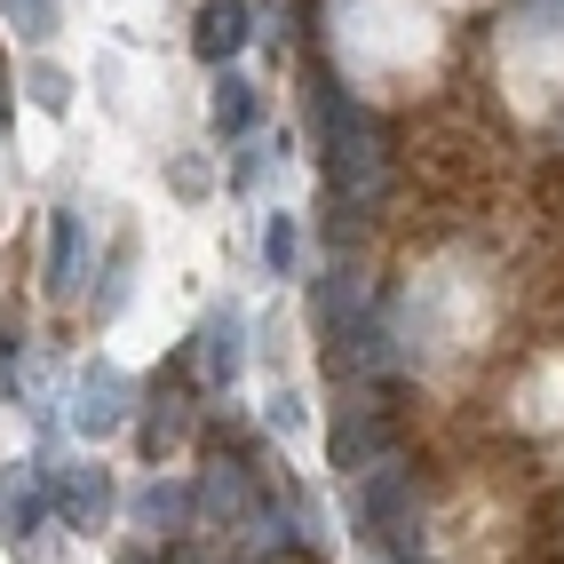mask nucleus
Masks as SVG:
<instances>
[{"mask_svg": "<svg viewBox=\"0 0 564 564\" xmlns=\"http://www.w3.org/2000/svg\"><path fill=\"white\" fill-rule=\"evenodd\" d=\"M0 17H9L24 41H48V32L64 24V0H0Z\"/></svg>", "mask_w": 564, "mask_h": 564, "instance_id": "obj_13", "label": "nucleus"}, {"mask_svg": "<svg viewBox=\"0 0 564 564\" xmlns=\"http://www.w3.org/2000/svg\"><path fill=\"white\" fill-rule=\"evenodd\" d=\"M373 462H390V422L373 405H350L343 422H334V469L343 477H366Z\"/></svg>", "mask_w": 564, "mask_h": 564, "instance_id": "obj_6", "label": "nucleus"}, {"mask_svg": "<svg viewBox=\"0 0 564 564\" xmlns=\"http://www.w3.org/2000/svg\"><path fill=\"white\" fill-rule=\"evenodd\" d=\"M207 120H215V135H247V128L262 120V96H254V80H247V72H215Z\"/></svg>", "mask_w": 564, "mask_h": 564, "instance_id": "obj_10", "label": "nucleus"}, {"mask_svg": "<svg viewBox=\"0 0 564 564\" xmlns=\"http://www.w3.org/2000/svg\"><path fill=\"white\" fill-rule=\"evenodd\" d=\"M318 135H326V175H334V199H343L350 215H373L390 192V143L382 128H373V111L350 96V88H334L318 80Z\"/></svg>", "mask_w": 564, "mask_h": 564, "instance_id": "obj_1", "label": "nucleus"}, {"mask_svg": "<svg viewBox=\"0 0 564 564\" xmlns=\"http://www.w3.org/2000/svg\"><path fill=\"white\" fill-rule=\"evenodd\" d=\"M175 437H183V398H152V413H143V454H167Z\"/></svg>", "mask_w": 564, "mask_h": 564, "instance_id": "obj_14", "label": "nucleus"}, {"mask_svg": "<svg viewBox=\"0 0 564 564\" xmlns=\"http://www.w3.org/2000/svg\"><path fill=\"white\" fill-rule=\"evenodd\" d=\"M262 262H271V279H294V262H303V223H294V215H271V231H262Z\"/></svg>", "mask_w": 564, "mask_h": 564, "instance_id": "obj_12", "label": "nucleus"}, {"mask_svg": "<svg viewBox=\"0 0 564 564\" xmlns=\"http://www.w3.org/2000/svg\"><path fill=\"white\" fill-rule=\"evenodd\" d=\"M56 509V469L48 462H17V477H9V533H32Z\"/></svg>", "mask_w": 564, "mask_h": 564, "instance_id": "obj_9", "label": "nucleus"}, {"mask_svg": "<svg viewBox=\"0 0 564 564\" xmlns=\"http://www.w3.org/2000/svg\"><path fill=\"white\" fill-rule=\"evenodd\" d=\"M128 413H135L128 373L88 366V373H80V390H72V430H80V437H120V430H128Z\"/></svg>", "mask_w": 564, "mask_h": 564, "instance_id": "obj_4", "label": "nucleus"}, {"mask_svg": "<svg viewBox=\"0 0 564 564\" xmlns=\"http://www.w3.org/2000/svg\"><path fill=\"white\" fill-rule=\"evenodd\" d=\"M271 422H279V430H294V422H303V398L279 390V398H271Z\"/></svg>", "mask_w": 564, "mask_h": 564, "instance_id": "obj_16", "label": "nucleus"}, {"mask_svg": "<svg viewBox=\"0 0 564 564\" xmlns=\"http://www.w3.org/2000/svg\"><path fill=\"white\" fill-rule=\"evenodd\" d=\"M128 517H135V533H152V541H175L183 524H192V485H175V477H152L143 494L128 501Z\"/></svg>", "mask_w": 564, "mask_h": 564, "instance_id": "obj_8", "label": "nucleus"}, {"mask_svg": "<svg viewBox=\"0 0 564 564\" xmlns=\"http://www.w3.org/2000/svg\"><path fill=\"white\" fill-rule=\"evenodd\" d=\"M80 262H88V231H80V215H56L48 223V294H80Z\"/></svg>", "mask_w": 564, "mask_h": 564, "instance_id": "obj_11", "label": "nucleus"}, {"mask_svg": "<svg viewBox=\"0 0 564 564\" xmlns=\"http://www.w3.org/2000/svg\"><path fill=\"white\" fill-rule=\"evenodd\" d=\"M231 183H239V192H254V183H262V152H247V160L231 167Z\"/></svg>", "mask_w": 564, "mask_h": 564, "instance_id": "obj_17", "label": "nucleus"}, {"mask_svg": "<svg viewBox=\"0 0 564 564\" xmlns=\"http://www.w3.org/2000/svg\"><path fill=\"white\" fill-rule=\"evenodd\" d=\"M24 88L41 96V111H64V104H72V80H64L56 64H32V72H24Z\"/></svg>", "mask_w": 564, "mask_h": 564, "instance_id": "obj_15", "label": "nucleus"}, {"mask_svg": "<svg viewBox=\"0 0 564 564\" xmlns=\"http://www.w3.org/2000/svg\"><path fill=\"white\" fill-rule=\"evenodd\" d=\"M254 509H262V494H254V469L215 454V462L199 469V485H192V517L223 524V533H247V524H254Z\"/></svg>", "mask_w": 564, "mask_h": 564, "instance_id": "obj_2", "label": "nucleus"}, {"mask_svg": "<svg viewBox=\"0 0 564 564\" xmlns=\"http://www.w3.org/2000/svg\"><path fill=\"white\" fill-rule=\"evenodd\" d=\"M254 41V9L247 0H199V17H192V56L215 64V72H231V56Z\"/></svg>", "mask_w": 564, "mask_h": 564, "instance_id": "obj_5", "label": "nucleus"}, {"mask_svg": "<svg viewBox=\"0 0 564 564\" xmlns=\"http://www.w3.org/2000/svg\"><path fill=\"white\" fill-rule=\"evenodd\" d=\"M192 358H199V382H207V390H231L239 373H247V311H239V303L207 311V318H199Z\"/></svg>", "mask_w": 564, "mask_h": 564, "instance_id": "obj_3", "label": "nucleus"}, {"mask_svg": "<svg viewBox=\"0 0 564 564\" xmlns=\"http://www.w3.org/2000/svg\"><path fill=\"white\" fill-rule=\"evenodd\" d=\"M128 564H143V556H128Z\"/></svg>", "mask_w": 564, "mask_h": 564, "instance_id": "obj_18", "label": "nucleus"}, {"mask_svg": "<svg viewBox=\"0 0 564 564\" xmlns=\"http://www.w3.org/2000/svg\"><path fill=\"white\" fill-rule=\"evenodd\" d=\"M56 517L72 533H96L111 517V477L104 469H56Z\"/></svg>", "mask_w": 564, "mask_h": 564, "instance_id": "obj_7", "label": "nucleus"}]
</instances>
